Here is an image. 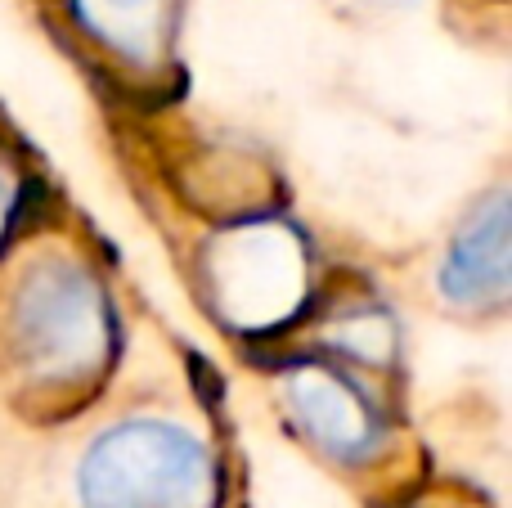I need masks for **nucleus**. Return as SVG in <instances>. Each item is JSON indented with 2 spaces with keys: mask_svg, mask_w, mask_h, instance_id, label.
<instances>
[{
  "mask_svg": "<svg viewBox=\"0 0 512 508\" xmlns=\"http://www.w3.org/2000/svg\"><path fill=\"white\" fill-rule=\"evenodd\" d=\"M18 329H23L36 365L50 374H72L86 360H95L99 338H104V311H99V297L90 284L72 275H41V284H32L23 297Z\"/></svg>",
  "mask_w": 512,
  "mask_h": 508,
  "instance_id": "2",
  "label": "nucleus"
},
{
  "mask_svg": "<svg viewBox=\"0 0 512 508\" xmlns=\"http://www.w3.org/2000/svg\"><path fill=\"white\" fill-rule=\"evenodd\" d=\"M81 508H212V459L194 437L162 423L113 428L77 477Z\"/></svg>",
  "mask_w": 512,
  "mask_h": 508,
  "instance_id": "1",
  "label": "nucleus"
},
{
  "mask_svg": "<svg viewBox=\"0 0 512 508\" xmlns=\"http://www.w3.org/2000/svg\"><path fill=\"white\" fill-rule=\"evenodd\" d=\"M301 405H306V423L315 428L319 441H328V450H360L369 441V423H364L360 405L351 392L333 383V378H319V383L301 387Z\"/></svg>",
  "mask_w": 512,
  "mask_h": 508,
  "instance_id": "4",
  "label": "nucleus"
},
{
  "mask_svg": "<svg viewBox=\"0 0 512 508\" xmlns=\"http://www.w3.org/2000/svg\"><path fill=\"white\" fill-rule=\"evenodd\" d=\"M441 288L454 302H499L508 293V203H486L454 239L441 270Z\"/></svg>",
  "mask_w": 512,
  "mask_h": 508,
  "instance_id": "3",
  "label": "nucleus"
}]
</instances>
